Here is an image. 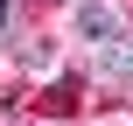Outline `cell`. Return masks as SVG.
<instances>
[{"mask_svg":"<svg viewBox=\"0 0 133 126\" xmlns=\"http://www.w3.org/2000/svg\"><path fill=\"white\" fill-rule=\"evenodd\" d=\"M77 35H84V42H112V35H119V14H112L105 0H84V7H77Z\"/></svg>","mask_w":133,"mask_h":126,"instance_id":"obj_1","label":"cell"},{"mask_svg":"<svg viewBox=\"0 0 133 126\" xmlns=\"http://www.w3.org/2000/svg\"><path fill=\"white\" fill-rule=\"evenodd\" d=\"M98 63H105V77H133V42H119V35H112Z\"/></svg>","mask_w":133,"mask_h":126,"instance_id":"obj_2","label":"cell"},{"mask_svg":"<svg viewBox=\"0 0 133 126\" xmlns=\"http://www.w3.org/2000/svg\"><path fill=\"white\" fill-rule=\"evenodd\" d=\"M7 21H14V0H0V35H7Z\"/></svg>","mask_w":133,"mask_h":126,"instance_id":"obj_3","label":"cell"}]
</instances>
